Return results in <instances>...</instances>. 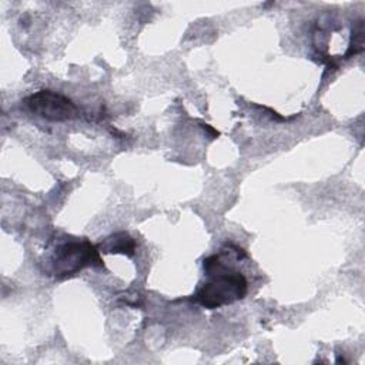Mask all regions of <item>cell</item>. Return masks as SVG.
<instances>
[{"label": "cell", "instance_id": "cell-1", "mask_svg": "<svg viewBox=\"0 0 365 365\" xmlns=\"http://www.w3.org/2000/svg\"><path fill=\"white\" fill-rule=\"evenodd\" d=\"M202 265L208 281H205L195 292V302L208 309H214L244 298L247 294L245 277L225 265L220 255L205 258Z\"/></svg>", "mask_w": 365, "mask_h": 365}, {"label": "cell", "instance_id": "cell-2", "mask_svg": "<svg viewBox=\"0 0 365 365\" xmlns=\"http://www.w3.org/2000/svg\"><path fill=\"white\" fill-rule=\"evenodd\" d=\"M98 248L87 240H68L58 244L50 258V272L57 279H64L76 275L83 268L103 261L98 255Z\"/></svg>", "mask_w": 365, "mask_h": 365}, {"label": "cell", "instance_id": "cell-3", "mask_svg": "<svg viewBox=\"0 0 365 365\" xmlns=\"http://www.w3.org/2000/svg\"><path fill=\"white\" fill-rule=\"evenodd\" d=\"M24 103L31 113L48 121H67L78 115L77 106L68 97L51 90L33 93Z\"/></svg>", "mask_w": 365, "mask_h": 365}, {"label": "cell", "instance_id": "cell-4", "mask_svg": "<svg viewBox=\"0 0 365 365\" xmlns=\"http://www.w3.org/2000/svg\"><path fill=\"white\" fill-rule=\"evenodd\" d=\"M97 248L100 252L124 254L133 257L135 252V241L127 232H115L100 242Z\"/></svg>", "mask_w": 365, "mask_h": 365}]
</instances>
